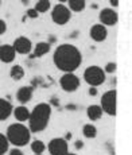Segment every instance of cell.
<instances>
[{
	"label": "cell",
	"instance_id": "cell-1",
	"mask_svg": "<svg viewBox=\"0 0 132 155\" xmlns=\"http://www.w3.org/2000/svg\"><path fill=\"white\" fill-rule=\"evenodd\" d=\"M53 62L58 70L65 73H74L82 62V54L74 45L62 43L54 51Z\"/></svg>",
	"mask_w": 132,
	"mask_h": 155
},
{
	"label": "cell",
	"instance_id": "cell-2",
	"mask_svg": "<svg viewBox=\"0 0 132 155\" xmlns=\"http://www.w3.org/2000/svg\"><path fill=\"white\" fill-rule=\"evenodd\" d=\"M51 116V105L49 103H39L30 112L28 130L31 134H38L46 130Z\"/></svg>",
	"mask_w": 132,
	"mask_h": 155
},
{
	"label": "cell",
	"instance_id": "cell-3",
	"mask_svg": "<svg viewBox=\"0 0 132 155\" xmlns=\"http://www.w3.org/2000/svg\"><path fill=\"white\" fill-rule=\"evenodd\" d=\"M5 138H7L8 143L14 144L15 147H23V146L28 144L30 139H31V132H30L27 126L16 121V123H12L7 128Z\"/></svg>",
	"mask_w": 132,
	"mask_h": 155
},
{
	"label": "cell",
	"instance_id": "cell-4",
	"mask_svg": "<svg viewBox=\"0 0 132 155\" xmlns=\"http://www.w3.org/2000/svg\"><path fill=\"white\" fill-rule=\"evenodd\" d=\"M105 71L103 68L97 66V65H92L88 66L84 71V80L89 86H100L105 82Z\"/></svg>",
	"mask_w": 132,
	"mask_h": 155
},
{
	"label": "cell",
	"instance_id": "cell-5",
	"mask_svg": "<svg viewBox=\"0 0 132 155\" xmlns=\"http://www.w3.org/2000/svg\"><path fill=\"white\" fill-rule=\"evenodd\" d=\"M101 109L109 116H116V104H117V92L116 89L107 91L101 96Z\"/></svg>",
	"mask_w": 132,
	"mask_h": 155
},
{
	"label": "cell",
	"instance_id": "cell-6",
	"mask_svg": "<svg viewBox=\"0 0 132 155\" xmlns=\"http://www.w3.org/2000/svg\"><path fill=\"white\" fill-rule=\"evenodd\" d=\"M70 18H71V11L65 4L59 3V4L54 5V8L51 11V19L55 25L64 26L70 20Z\"/></svg>",
	"mask_w": 132,
	"mask_h": 155
},
{
	"label": "cell",
	"instance_id": "cell-7",
	"mask_svg": "<svg viewBox=\"0 0 132 155\" xmlns=\"http://www.w3.org/2000/svg\"><path fill=\"white\" fill-rule=\"evenodd\" d=\"M59 86L65 92H76L80 88V78L74 73H65L59 78Z\"/></svg>",
	"mask_w": 132,
	"mask_h": 155
},
{
	"label": "cell",
	"instance_id": "cell-8",
	"mask_svg": "<svg viewBox=\"0 0 132 155\" xmlns=\"http://www.w3.org/2000/svg\"><path fill=\"white\" fill-rule=\"evenodd\" d=\"M47 150L50 155H66L69 153L68 140H65L64 138H54L47 144Z\"/></svg>",
	"mask_w": 132,
	"mask_h": 155
},
{
	"label": "cell",
	"instance_id": "cell-9",
	"mask_svg": "<svg viewBox=\"0 0 132 155\" xmlns=\"http://www.w3.org/2000/svg\"><path fill=\"white\" fill-rule=\"evenodd\" d=\"M100 23L104 26H115L119 20V14L112 8H103L98 15Z\"/></svg>",
	"mask_w": 132,
	"mask_h": 155
},
{
	"label": "cell",
	"instance_id": "cell-10",
	"mask_svg": "<svg viewBox=\"0 0 132 155\" xmlns=\"http://www.w3.org/2000/svg\"><path fill=\"white\" fill-rule=\"evenodd\" d=\"M14 49L18 54H22V55H26V54H30L32 50V43L31 41L28 39L27 37H18L14 41Z\"/></svg>",
	"mask_w": 132,
	"mask_h": 155
},
{
	"label": "cell",
	"instance_id": "cell-11",
	"mask_svg": "<svg viewBox=\"0 0 132 155\" xmlns=\"http://www.w3.org/2000/svg\"><path fill=\"white\" fill-rule=\"evenodd\" d=\"M89 35L94 42H104L108 37V30L107 26L97 23V25H93L91 30H89Z\"/></svg>",
	"mask_w": 132,
	"mask_h": 155
},
{
	"label": "cell",
	"instance_id": "cell-12",
	"mask_svg": "<svg viewBox=\"0 0 132 155\" xmlns=\"http://www.w3.org/2000/svg\"><path fill=\"white\" fill-rule=\"evenodd\" d=\"M15 57H16V51L12 45H0V61L4 64H10L15 59Z\"/></svg>",
	"mask_w": 132,
	"mask_h": 155
},
{
	"label": "cell",
	"instance_id": "cell-13",
	"mask_svg": "<svg viewBox=\"0 0 132 155\" xmlns=\"http://www.w3.org/2000/svg\"><path fill=\"white\" fill-rule=\"evenodd\" d=\"M32 94H34V88L31 85L30 86H22L18 89L16 92V100L20 104H27L28 101H31Z\"/></svg>",
	"mask_w": 132,
	"mask_h": 155
},
{
	"label": "cell",
	"instance_id": "cell-14",
	"mask_svg": "<svg viewBox=\"0 0 132 155\" xmlns=\"http://www.w3.org/2000/svg\"><path fill=\"white\" fill-rule=\"evenodd\" d=\"M12 104L10 103L7 99H2L0 97V121L7 120L12 113Z\"/></svg>",
	"mask_w": 132,
	"mask_h": 155
},
{
	"label": "cell",
	"instance_id": "cell-15",
	"mask_svg": "<svg viewBox=\"0 0 132 155\" xmlns=\"http://www.w3.org/2000/svg\"><path fill=\"white\" fill-rule=\"evenodd\" d=\"M50 47H51V45H50L49 42H39L35 45L34 47V53H32L31 58H41V57L46 55L47 53L50 51Z\"/></svg>",
	"mask_w": 132,
	"mask_h": 155
},
{
	"label": "cell",
	"instance_id": "cell-16",
	"mask_svg": "<svg viewBox=\"0 0 132 155\" xmlns=\"http://www.w3.org/2000/svg\"><path fill=\"white\" fill-rule=\"evenodd\" d=\"M12 113H14L15 119H16L19 123H25V121H27L28 117H30V111L26 108L25 105L16 107L15 109H12Z\"/></svg>",
	"mask_w": 132,
	"mask_h": 155
},
{
	"label": "cell",
	"instance_id": "cell-17",
	"mask_svg": "<svg viewBox=\"0 0 132 155\" xmlns=\"http://www.w3.org/2000/svg\"><path fill=\"white\" fill-rule=\"evenodd\" d=\"M86 116L89 117L91 121L100 120L101 116H103V109H101L100 105H94V104H92V105H89L88 109H86Z\"/></svg>",
	"mask_w": 132,
	"mask_h": 155
},
{
	"label": "cell",
	"instance_id": "cell-18",
	"mask_svg": "<svg viewBox=\"0 0 132 155\" xmlns=\"http://www.w3.org/2000/svg\"><path fill=\"white\" fill-rule=\"evenodd\" d=\"M25 74H26V71L23 69V66H20V65H14L10 70V76L14 81H20L25 77Z\"/></svg>",
	"mask_w": 132,
	"mask_h": 155
},
{
	"label": "cell",
	"instance_id": "cell-19",
	"mask_svg": "<svg viewBox=\"0 0 132 155\" xmlns=\"http://www.w3.org/2000/svg\"><path fill=\"white\" fill-rule=\"evenodd\" d=\"M69 10L73 12H81L85 10V0H68Z\"/></svg>",
	"mask_w": 132,
	"mask_h": 155
},
{
	"label": "cell",
	"instance_id": "cell-20",
	"mask_svg": "<svg viewBox=\"0 0 132 155\" xmlns=\"http://www.w3.org/2000/svg\"><path fill=\"white\" fill-rule=\"evenodd\" d=\"M82 134H84V136H85V138L94 139L96 136H97V128L93 126V124L88 123V124H85V126L82 127Z\"/></svg>",
	"mask_w": 132,
	"mask_h": 155
},
{
	"label": "cell",
	"instance_id": "cell-21",
	"mask_svg": "<svg viewBox=\"0 0 132 155\" xmlns=\"http://www.w3.org/2000/svg\"><path fill=\"white\" fill-rule=\"evenodd\" d=\"M51 7V3L50 0H37V4H35V10L38 11V14H43V12H47Z\"/></svg>",
	"mask_w": 132,
	"mask_h": 155
},
{
	"label": "cell",
	"instance_id": "cell-22",
	"mask_svg": "<svg viewBox=\"0 0 132 155\" xmlns=\"http://www.w3.org/2000/svg\"><path fill=\"white\" fill-rule=\"evenodd\" d=\"M30 147H31L34 154H43V151L46 150V146H45V143L42 140H34Z\"/></svg>",
	"mask_w": 132,
	"mask_h": 155
},
{
	"label": "cell",
	"instance_id": "cell-23",
	"mask_svg": "<svg viewBox=\"0 0 132 155\" xmlns=\"http://www.w3.org/2000/svg\"><path fill=\"white\" fill-rule=\"evenodd\" d=\"M8 148H10V143H8L7 138H5L4 134L0 132V155L7 154Z\"/></svg>",
	"mask_w": 132,
	"mask_h": 155
},
{
	"label": "cell",
	"instance_id": "cell-24",
	"mask_svg": "<svg viewBox=\"0 0 132 155\" xmlns=\"http://www.w3.org/2000/svg\"><path fill=\"white\" fill-rule=\"evenodd\" d=\"M116 69H117V65L115 62H108L105 65V68H104V71L105 73H115Z\"/></svg>",
	"mask_w": 132,
	"mask_h": 155
},
{
	"label": "cell",
	"instance_id": "cell-25",
	"mask_svg": "<svg viewBox=\"0 0 132 155\" xmlns=\"http://www.w3.org/2000/svg\"><path fill=\"white\" fill-rule=\"evenodd\" d=\"M26 15L30 18V19H37V18L39 16V14H38V11L35 10V8H28V10H27V12H26Z\"/></svg>",
	"mask_w": 132,
	"mask_h": 155
},
{
	"label": "cell",
	"instance_id": "cell-26",
	"mask_svg": "<svg viewBox=\"0 0 132 155\" xmlns=\"http://www.w3.org/2000/svg\"><path fill=\"white\" fill-rule=\"evenodd\" d=\"M5 31H7V23L3 19H0V35H3Z\"/></svg>",
	"mask_w": 132,
	"mask_h": 155
},
{
	"label": "cell",
	"instance_id": "cell-27",
	"mask_svg": "<svg viewBox=\"0 0 132 155\" xmlns=\"http://www.w3.org/2000/svg\"><path fill=\"white\" fill-rule=\"evenodd\" d=\"M97 94H98L97 86H91V88H89V96L94 97V96H97Z\"/></svg>",
	"mask_w": 132,
	"mask_h": 155
},
{
	"label": "cell",
	"instance_id": "cell-28",
	"mask_svg": "<svg viewBox=\"0 0 132 155\" xmlns=\"http://www.w3.org/2000/svg\"><path fill=\"white\" fill-rule=\"evenodd\" d=\"M8 155H23V151L20 150V148H11L10 153H8Z\"/></svg>",
	"mask_w": 132,
	"mask_h": 155
},
{
	"label": "cell",
	"instance_id": "cell-29",
	"mask_svg": "<svg viewBox=\"0 0 132 155\" xmlns=\"http://www.w3.org/2000/svg\"><path fill=\"white\" fill-rule=\"evenodd\" d=\"M74 147H76L77 150H82V148H84V142L82 140H76V143H74Z\"/></svg>",
	"mask_w": 132,
	"mask_h": 155
},
{
	"label": "cell",
	"instance_id": "cell-30",
	"mask_svg": "<svg viewBox=\"0 0 132 155\" xmlns=\"http://www.w3.org/2000/svg\"><path fill=\"white\" fill-rule=\"evenodd\" d=\"M109 4L112 5L113 8H116V7H119V0H109Z\"/></svg>",
	"mask_w": 132,
	"mask_h": 155
},
{
	"label": "cell",
	"instance_id": "cell-31",
	"mask_svg": "<svg viewBox=\"0 0 132 155\" xmlns=\"http://www.w3.org/2000/svg\"><path fill=\"white\" fill-rule=\"evenodd\" d=\"M50 105H55V107H58V105H59L58 100H57L55 97H54V99H51V100H50Z\"/></svg>",
	"mask_w": 132,
	"mask_h": 155
},
{
	"label": "cell",
	"instance_id": "cell-32",
	"mask_svg": "<svg viewBox=\"0 0 132 155\" xmlns=\"http://www.w3.org/2000/svg\"><path fill=\"white\" fill-rule=\"evenodd\" d=\"M54 42H55V37H53V35H51V37H49V43L51 45V43H54Z\"/></svg>",
	"mask_w": 132,
	"mask_h": 155
},
{
	"label": "cell",
	"instance_id": "cell-33",
	"mask_svg": "<svg viewBox=\"0 0 132 155\" xmlns=\"http://www.w3.org/2000/svg\"><path fill=\"white\" fill-rule=\"evenodd\" d=\"M71 138V134L70 132H68V134H66V138H65V140H69V139H70Z\"/></svg>",
	"mask_w": 132,
	"mask_h": 155
},
{
	"label": "cell",
	"instance_id": "cell-34",
	"mask_svg": "<svg viewBox=\"0 0 132 155\" xmlns=\"http://www.w3.org/2000/svg\"><path fill=\"white\" fill-rule=\"evenodd\" d=\"M22 3H23L25 5H27V4H28V0H22Z\"/></svg>",
	"mask_w": 132,
	"mask_h": 155
},
{
	"label": "cell",
	"instance_id": "cell-35",
	"mask_svg": "<svg viewBox=\"0 0 132 155\" xmlns=\"http://www.w3.org/2000/svg\"><path fill=\"white\" fill-rule=\"evenodd\" d=\"M58 2H59V3H66L68 0H58Z\"/></svg>",
	"mask_w": 132,
	"mask_h": 155
},
{
	"label": "cell",
	"instance_id": "cell-36",
	"mask_svg": "<svg viewBox=\"0 0 132 155\" xmlns=\"http://www.w3.org/2000/svg\"><path fill=\"white\" fill-rule=\"evenodd\" d=\"M66 155H77V154H74V153H68Z\"/></svg>",
	"mask_w": 132,
	"mask_h": 155
},
{
	"label": "cell",
	"instance_id": "cell-37",
	"mask_svg": "<svg viewBox=\"0 0 132 155\" xmlns=\"http://www.w3.org/2000/svg\"><path fill=\"white\" fill-rule=\"evenodd\" d=\"M34 155H43V154H34Z\"/></svg>",
	"mask_w": 132,
	"mask_h": 155
},
{
	"label": "cell",
	"instance_id": "cell-38",
	"mask_svg": "<svg viewBox=\"0 0 132 155\" xmlns=\"http://www.w3.org/2000/svg\"><path fill=\"white\" fill-rule=\"evenodd\" d=\"M0 4H2V0H0Z\"/></svg>",
	"mask_w": 132,
	"mask_h": 155
},
{
	"label": "cell",
	"instance_id": "cell-39",
	"mask_svg": "<svg viewBox=\"0 0 132 155\" xmlns=\"http://www.w3.org/2000/svg\"><path fill=\"white\" fill-rule=\"evenodd\" d=\"M85 2H86V0H85Z\"/></svg>",
	"mask_w": 132,
	"mask_h": 155
}]
</instances>
